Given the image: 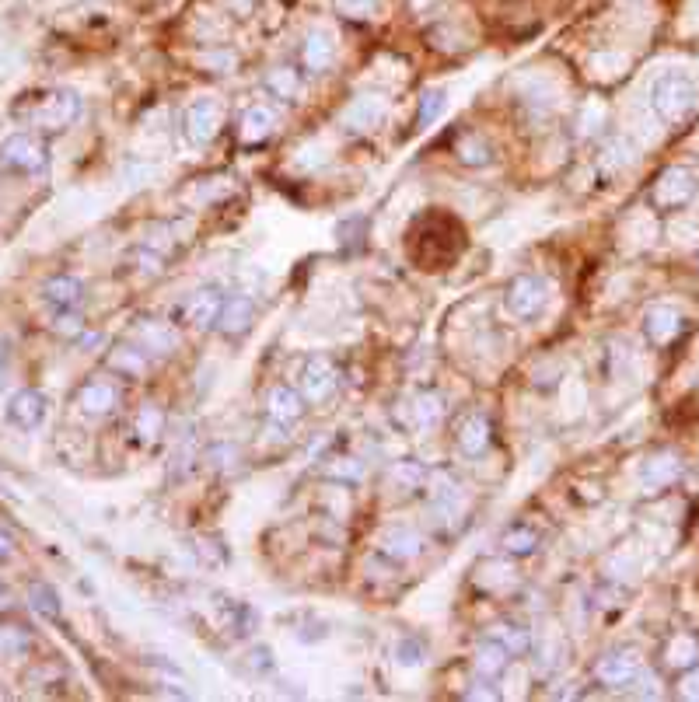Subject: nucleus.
Masks as SVG:
<instances>
[{"mask_svg": "<svg viewBox=\"0 0 699 702\" xmlns=\"http://www.w3.org/2000/svg\"><path fill=\"white\" fill-rule=\"evenodd\" d=\"M560 664H563V647L556 640H542L539 643V657H535V668H539L542 675H553Z\"/></svg>", "mask_w": 699, "mask_h": 702, "instance_id": "38", "label": "nucleus"}, {"mask_svg": "<svg viewBox=\"0 0 699 702\" xmlns=\"http://www.w3.org/2000/svg\"><path fill=\"white\" fill-rule=\"evenodd\" d=\"M465 699H500L497 696V692H493V689H472V692H465Z\"/></svg>", "mask_w": 699, "mask_h": 702, "instance_id": "47", "label": "nucleus"}, {"mask_svg": "<svg viewBox=\"0 0 699 702\" xmlns=\"http://www.w3.org/2000/svg\"><path fill=\"white\" fill-rule=\"evenodd\" d=\"M273 126H277V116H273L270 105H249L242 116V140L245 144H259V140L270 137Z\"/></svg>", "mask_w": 699, "mask_h": 702, "instance_id": "25", "label": "nucleus"}, {"mask_svg": "<svg viewBox=\"0 0 699 702\" xmlns=\"http://www.w3.org/2000/svg\"><path fill=\"white\" fill-rule=\"evenodd\" d=\"M252 668H256V671H270L273 668V650L270 647H256V650H252Z\"/></svg>", "mask_w": 699, "mask_h": 702, "instance_id": "44", "label": "nucleus"}, {"mask_svg": "<svg viewBox=\"0 0 699 702\" xmlns=\"http://www.w3.org/2000/svg\"><path fill=\"white\" fill-rule=\"evenodd\" d=\"M200 63H210V67H224V70H228V67H235V56H231V53H203Z\"/></svg>", "mask_w": 699, "mask_h": 702, "instance_id": "45", "label": "nucleus"}, {"mask_svg": "<svg viewBox=\"0 0 699 702\" xmlns=\"http://www.w3.org/2000/svg\"><path fill=\"white\" fill-rule=\"evenodd\" d=\"M137 339H140V346H144V350L161 353V357H165V353H172L175 346H179V336H175L172 325L154 322V318H147V322L137 325Z\"/></svg>", "mask_w": 699, "mask_h": 702, "instance_id": "23", "label": "nucleus"}, {"mask_svg": "<svg viewBox=\"0 0 699 702\" xmlns=\"http://www.w3.org/2000/svg\"><path fill=\"white\" fill-rule=\"evenodd\" d=\"M493 640L504 643V650L511 657H525L528 650L535 647L532 633H528L525 626H518V622H500V626H493Z\"/></svg>", "mask_w": 699, "mask_h": 702, "instance_id": "27", "label": "nucleus"}, {"mask_svg": "<svg viewBox=\"0 0 699 702\" xmlns=\"http://www.w3.org/2000/svg\"><path fill=\"white\" fill-rule=\"evenodd\" d=\"M514 657L504 650V643L500 640H483L476 647V657H472V668H476L479 678H486V682H493V678H500L507 671V664H511Z\"/></svg>", "mask_w": 699, "mask_h": 702, "instance_id": "17", "label": "nucleus"}, {"mask_svg": "<svg viewBox=\"0 0 699 702\" xmlns=\"http://www.w3.org/2000/svg\"><path fill=\"white\" fill-rule=\"evenodd\" d=\"M46 304H53L56 311H74L84 301V283L77 276H53V280L42 287Z\"/></svg>", "mask_w": 699, "mask_h": 702, "instance_id": "19", "label": "nucleus"}, {"mask_svg": "<svg viewBox=\"0 0 699 702\" xmlns=\"http://www.w3.org/2000/svg\"><path fill=\"white\" fill-rule=\"evenodd\" d=\"M4 357H7V339L0 336V360H4Z\"/></svg>", "mask_w": 699, "mask_h": 702, "instance_id": "48", "label": "nucleus"}, {"mask_svg": "<svg viewBox=\"0 0 699 702\" xmlns=\"http://www.w3.org/2000/svg\"><path fill=\"white\" fill-rule=\"evenodd\" d=\"M266 91H270V95H277V98H294L298 95V88H301V81H298V74H294L291 67H273L270 74H266Z\"/></svg>", "mask_w": 699, "mask_h": 702, "instance_id": "33", "label": "nucleus"}, {"mask_svg": "<svg viewBox=\"0 0 699 702\" xmlns=\"http://www.w3.org/2000/svg\"><path fill=\"white\" fill-rule=\"evenodd\" d=\"M651 102L661 119L682 123V119H689L696 109V84L689 81L686 74H679V70H668V74H661L658 81H654Z\"/></svg>", "mask_w": 699, "mask_h": 702, "instance_id": "1", "label": "nucleus"}, {"mask_svg": "<svg viewBox=\"0 0 699 702\" xmlns=\"http://www.w3.org/2000/svg\"><path fill=\"white\" fill-rule=\"evenodd\" d=\"M504 304L514 318H525V322L528 318H539L549 304L546 280H539V276H514L511 287H507V294H504Z\"/></svg>", "mask_w": 699, "mask_h": 702, "instance_id": "4", "label": "nucleus"}, {"mask_svg": "<svg viewBox=\"0 0 699 702\" xmlns=\"http://www.w3.org/2000/svg\"><path fill=\"white\" fill-rule=\"evenodd\" d=\"M11 556H14V538L7 535L4 528H0V563H7Z\"/></svg>", "mask_w": 699, "mask_h": 702, "instance_id": "46", "label": "nucleus"}, {"mask_svg": "<svg viewBox=\"0 0 699 702\" xmlns=\"http://www.w3.org/2000/svg\"><path fill=\"white\" fill-rule=\"evenodd\" d=\"M46 409H49L46 395L35 392V388H21L7 402V420L18 430H39L42 420H46Z\"/></svg>", "mask_w": 699, "mask_h": 702, "instance_id": "7", "label": "nucleus"}, {"mask_svg": "<svg viewBox=\"0 0 699 702\" xmlns=\"http://www.w3.org/2000/svg\"><path fill=\"white\" fill-rule=\"evenodd\" d=\"M696 657H699V647L693 636H675L672 647H668V664H672V668H693Z\"/></svg>", "mask_w": 699, "mask_h": 702, "instance_id": "36", "label": "nucleus"}, {"mask_svg": "<svg viewBox=\"0 0 699 702\" xmlns=\"http://www.w3.org/2000/svg\"><path fill=\"white\" fill-rule=\"evenodd\" d=\"M32 650V636L21 626H0V657H21Z\"/></svg>", "mask_w": 699, "mask_h": 702, "instance_id": "34", "label": "nucleus"}, {"mask_svg": "<svg viewBox=\"0 0 699 702\" xmlns=\"http://www.w3.org/2000/svg\"><path fill=\"white\" fill-rule=\"evenodd\" d=\"M256 322V301L245 294H228L221 304V315H217V329L224 332L228 339H238L252 329Z\"/></svg>", "mask_w": 699, "mask_h": 702, "instance_id": "9", "label": "nucleus"}, {"mask_svg": "<svg viewBox=\"0 0 699 702\" xmlns=\"http://www.w3.org/2000/svg\"><path fill=\"white\" fill-rule=\"evenodd\" d=\"M105 364L112 367V371L119 374V378H144L147 374V353L144 346H116V350L109 353V360Z\"/></svg>", "mask_w": 699, "mask_h": 702, "instance_id": "24", "label": "nucleus"}, {"mask_svg": "<svg viewBox=\"0 0 699 702\" xmlns=\"http://www.w3.org/2000/svg\"><path fill=\"white\" fill-rule=\"evenodd\" d=\"M458 161L462 165H472V168H483L493 161V151L490 144H486L483 137H476V133H469V137L458 140Z\"/></svg>", "mask_w": 699, "mask_h": 702, "instance_id": "31", "label": "nucleus"}, {"mask_svg": "<svg viewBox=\"0 0 699 702\" xmlns=\"http://www.w3.org/2000/svg\"><path fill=\"white\" fill-rule=\"evenodd\" d=\"M336 385H340V374L326 357H312L301 367V395L308 402H326L336 392Z\"/></svg>", "mask_w": 699, "mask_h": 702, "instance_id": "8", "label": "nucleus"}, {"mask_svg": "<svg viewBox=\"0 0 699 702\" xmlns=\"http://www.w3.org/2000/svg\"><path fill=\"white\" fill-rule=\"evenodd\" d=\"M500 549H504L507 556H532V552L539 549V535H535L532 528H525V524H514V528H507L504 538H500Z\"/></svg>", "mask_w": 699, "mask_h": 702, "instance_id": "28", "label": "nucleus"}, {"mask_svg": "<svg viewBox=\"0 0 699 702\" xmlns=\"http://www.w3.org/2000/svg\"><path fill=\"white\" fill-rule=\"evenodd\" d=\"M329 479L336 482H360V475H364V465L357 462V458H340V462H333L326 468Z\"/></svg>", "mask_w": 699, "mask_h": 702, "instance_id": "39", "label": "nucleus"}, {"mask_svg": "<svg viewBox=\"0 0 699 702\" xmlns=\"http://www.w3.org/2000/svg\"><path fill=\"white\" fill-rule=\"evenodd\" d=\"M395 661H399L402 668H420V664L427 661V647H423L416 636H402V640L395 643Z\"/></svg>", "mask_w": 699, "mask_h": 702, "instance_id": "37", "label": "nucleus"}, {"mask_svg": "<svg viewBox=\"0 0 699 702\" xmlns=\"http://www.w3.org/2000/svg\"><path fill=\"white\" fill-rule=\"evenodd\" d=\"M333 60H336V42H333V35L329 32H312L305 39V63H308V70H329L333 67Z\"/></svg>", "mask_w": 699, "mask_h": 702, "instance_id": "26", "label": "nucleus"}, {"mask_svg": "<svg viewBox=\"0 0 699 702\" xmlns=\"http://www.w3.org/2000/svg\"><path fill=\"white\" fill-rule=\"evenodd\" d=\"M441 416H444V402H441V395L437 392H416L413 399L406 402V427L409 430H430V427H437L441 423Z\"/></svg>", "mask_w": 699, "mask_h": 702, "instance_id": "15", "label": "nucleus"}, {"mask_svg": "<svg viewBox=\"0 0 699 702\" xmlns=\"http://www.w3.org/2000/svg\"><path fill=\"white\" fill-rule=\"evenodd\" d=\"M25 116H28V123L46 133L67 130V126L77 123V116H81V98H77L74 91H46V95H39L28 105Z\"/></svg>", "mask_w": 699, "mask_h": 702, "instance_id": "2", "label": "nucleus"}, {"mask_svg": "<svg viewBox=\"0 0 699 702\" xmlns=\"http://www.w3.org/2000/svg\"><path fill=\"white\" fill-rule=\"evenodd\" d=\"M644 332L654 346H668L682 332V315L668 304H654L644 315Z\"/></svg>", "mask_w": 699, "mask_h": 702, "instance_id": "14", "label": "nucleus"}, {"mask_svg": "<svg viewBox=\"0 0 699 702\" xmlns=\"http://www.w3.org/2000/svg\"><path fill=\"white\" fill-rule=\"evenodd\" d=\"M53 332H56V336H63V339H77L84 332L81 315H74V311H56Z\"/></svg>", "mask_w": 699, "mask_h": 702, "instance_id": "40", "label": "nucleus"}, {"mask_svg": "<svg viewBox=\"0 0 699 702\" xmlns=\"http://www.w3.org/2000/svg\"><path fill=\"white\" fill-rule=\"evenodd\" d=\"M458 441V451L469 458H483L486 448H490V420H486L483 413H472L462 420V427H458L455 434Z\"/></svg>", "mask_w": 699, "mask_h": 702, "instance_id": "16", "label": "nucleus"}, {"mask_svg": "<svg viewBox=\"0 0 699 702\" xmlns=\"http://www.w3.org/2000/svg\"><path fill=\"white\" fill-rule=\"evenodd\" d=\"M336 7H340V14H347V18H371V14L378 11V0H336Z\"/></svg>", "mask_w": 699, "mask_h": 702, "instance_id": "42", "label": "nucleus"}, {"mask_svg": "<svg viewBox=\"0 0 699 702\" xmlns=\"http://www.w3.org/2000/svg\"><path fill=\"white\" fill-rule=\"evenodd\" d=\"M221 116L224 112L217 98H210V95L196 98L186 109V119H182V130H186L189 144H196V147L210 144V140L217 137V130H221Z\"/></svg>", "mask_w": 699, "mask_h": 702, "instance_id": "6", "label": "nucleus"}, {"mask_svg": "<svg viewBox=\"0 0 699 702\" xmlns=\"http://www.w3.org/2000/svg\"><path fill=\"white\" fill-rule=\"evenodd\" d=\"M28 605H32L35 612H39L42 619H49V622H56L63 615L60 598H56V591L49 584H32V587H28Z\"/></svg>", "mask_w": 699, "mask_h": 702, "instance_id": "30", "label": "nucleus"}, {"mask_svg": "<svg viewBox=\"0 0 699 702\" xmlns=\"http://www.w3.org/2000/svg\"><path fill=\"white\" fill-rule=\"evenodd\" d=\"M4 601H7V587L0 584V605H4Z\"/></svg>", "mask_w": 699, "mask_h": 702, "instance_id": "49", "label": "nucleus"}, {"mask_svg": "<svg viewBox=\"0 0 699 702\" xmlns=\"http://www.w3.org/2000/svg\"><path fill=\"white\" fill-rule=\"evenodd\" d=\"M388 475H392L399 486H406V489H420V486H427V475H430V468L427 465H420V462H413V458H402V462H395L392 468H388Z\"/></svg>", "mask_w": 699, "mask_h": 702, "instance_id": "32", "label": "nucleus"}, {"mask_svg": "<svg viewBox=\"0 0 699 702\" xmlns=\"http://www.w3.org/2000/svg\"><path fill=\"white\" fill-rule=\"evenodd\" d=\"M74 402L84 416H109L119 406V388L112 381H88V385H81Z\"/></svg>", "mask_w": 699, "mask_h": 702, "instance_id": "13", "label": "nucleus"}, {"mask_svg": "<svg viewBox=\"0 0 699 702\" xmlns=\"http://www.w3.org/2000/svg\"><path fill=\"white\" fill-rule=\"evenodd\" d=\"M0 165L21 175H39L42 168L49 165V151L39 137H32V133H11V137L0 144Z\"/></svg>", "mask_w": 699, "mask_h": 702, "instance_id": "3", "label": "nucleus"}, {"mask_svg": "<svg viewBox=\"0 0 699 702\" xmlns=\"http://www.w3.org/2000/svg\"><path fill=\"white\" fill-rule=\"evenodd\" d=\"M679 696L682 699H699V668H696V664H693V668H686V675H682Z\"/></svg>", "mask_w": 699, "mask_h": 702, "instance_id": "43", "label": "nucleus"}, {"mask_svg": "<svg viewBox=\"0 0 699 702\" xmlns=\"http://www.w3.org/2000/svg\"><path fill=\"white\" fill-rule=\"evenodd\" d=\"M696 196V175L686 168H665L651 189V203L658 210H679Z\"/></svg>", "mask_w": 699, "mask_h": 702, "instance_id": "5", "label": "nucleus"}, {"mask_svg": "<svg viewBox=\"0 0 699 702\" xmlns=\"http://www.w3.org/2000/svg\"><path fill=\"white\" fill-rule=\"evenodd\" d=\"M381 552H385L392 563H409L423 552V538L409 528H392L385 538H381Z\"/></svg>", "mask_w": 699, "mask_h": 702, "instance_id": "22", "label": "nucleus"}, {"mask_svg": "<svg viewBox=\"0 0 699 702\" xmlns=\"http://www.w3.org/2000/svg\"><path fill=\"white\" fill-rule=\"evenodd\" d=\"M486 577H479V584L486 587V591H493L497 587V580H504V584H514V570L507 563H497V559H490V563H483Z\"/></svg>", "mask_w": 699, "mask_h": 702, "instance_id": "41", "label": "nucleus"}, {"mask_svg": "<svg viewBox=\"0 0 699 702\" xmlns=\"http://www.w3.org/2000/svg\"><path fill=\"white\" fill-rule=\"evenodd\" d=\"M427 486H430V503H434L441 514H455L458 500H462L458 479H451V472H444V468H434V472L427 475Z\"/></svg>", "mask_w": 699, "mask_h": 702, "instance_id": "21", "label": "nucleus"}, {"mask_svg": "<svg viewBox=\"0 0 699 702\" xmlns=\"http://www.w3.org/2000/svg\"><path fill=\"white\" fill-rule=\"evenodd\" d=\"M305 395L294 392L287 385H277L270 395H266V416H270L277 427H294V423L305 416Z\"/></svg>", "mask_w": 699, "mask_h": 702, "instance_id": "12", "label": "nucleus"}, {"mask_svg": "<svg viewBox=\"0 0 699 702\" xmlns=\"http://www.w3.org/2000/svg\"><path fill=\"white\" fill-rule=\"evenodd\" d=\"M444 105H448V98H444V91H427V95L420 98V112H416V126H420V130H427V126H434L437 119H441Z\"/></svg>", "mask_w": 699, "mask_h": 702, "instance_id": "35", "label": "nucleus"}, {"mask_svg": "<svg viewBox=\"0 0 699 702\" xmlns=\"http://www.w3.org/2000/svg\"><path fill=\"white\" fill-rule=\"evenodd\" d=\"M640 675V657L633 650H616V654H605L595 664V678L609 689H623V685L637 682Z\"/></svg>", "mask_w": 699, "mask_h": 702, "instance_id": "10", "label": "nucleus"}, {"mask_svg": "<svg viewBox=\"0 0 699 702\" xmlns=\"http://www.w3.org/2000/svg\"><path fill=\"white\" fill-rule=\"evenodd\" d=\"M385 112H388L385 98L360 95V98H353V105L347 109V116H343V119H347L350 130H374V126L385 123Z\"/></svg>", "mask_w": 699, "mask_h": 702, "instance_id": "18", "label": "nucleus"}, {"mask_svg": "<svg viewBox=\"0 0 699 702\" xmlns=\"http://www.w3.org/2000/svg\"><path fill=\"white\" fill-rule=\"evenodd\" d=\"M133 430H137V437L144 444H154L161 437V430H165V413H161L154 402H147V406H140L137 420H133Z\"/></svg>", "mask_w": 699, "mask_h": 702, "instance_id": "29", "label": "nucleus"}, {"mask_svg": "<svg viewBox=\"0 0 699 702\" xmlns=\"http://www.w3.org/2000/svg\"><path fill=\"white\" fill-rule=\"evenodd\" d=\"M679 475H682V462L675 455H654V458H647L644 468H640V482H644L647 489H665V486H672V482H679Z\"/></svg>", "mask_w": 699, "mask_h": 702, "instance_id": "20", "label": "nucleus"}, {"mask_svg": "<svg viewBox=\"0 0 699 702\" xmlns=\"http://www.w3.org/2000/svg\"><path fill=\"white\" fill-rule=\"evenodd\" d=\"M224 294L217 287H200L196 294L186 297L182 311H186V322L196 329H217V315H221Z\"/></svg>", "mask_w": 699, "mask_h": 702, "instance_id": "11", "label": "nucleus"}]
</instances>
